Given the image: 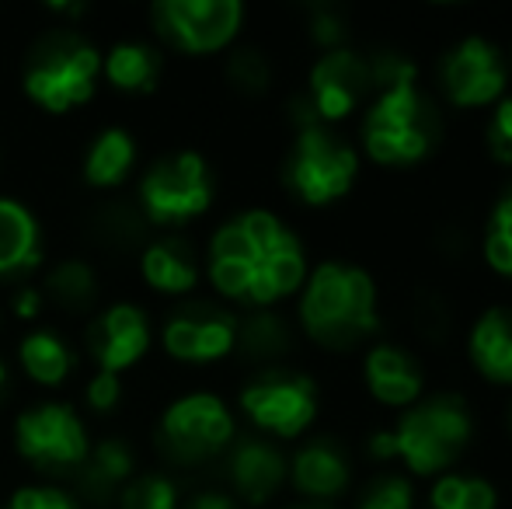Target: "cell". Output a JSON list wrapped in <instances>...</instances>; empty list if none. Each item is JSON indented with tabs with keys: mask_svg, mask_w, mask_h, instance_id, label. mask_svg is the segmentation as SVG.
<instances>
[{
	"mask_svg": "<svg viewBox=\"0 0 512 509\" xmlns=\"http://www.w3.org/2000/svg\"><path fill=\"white\" fill-rule=\"evenodd\" d=\"M84 346L95 360V370H108L119 377L129 374L154 346L150 314L133 300L105 304L102 311L91 314L88 328H84Z\"/></svg>",
	"mask_w": 512,
	"mask_h": 509,
	"instance_id": "obj_15",
	"label": "cell"
},
{
	"mask_svg": "<svg viewBox=\"0 0 512 509\" xmlns=\"http://www.w3.org/2000/svg\"><path fill=\"white\" fill-rule=\"evenodd\" d=\"M140 161V147H136V136L126 126H105L91 136L88 150L81 157V178L84 185L98 192L122 189L129 182V175L136 171Z\"/></svg>",
	"mask_w": 512,
	"mask_h": 509,
	"instance_id": "obj_23",
	"label": "cell"
},
{
	"mask_svg": "<svg viewBox=\"0 0 512 509\" xmlns=\"http://www.w3.org/2000/svg\"><path fill=\"white\" fill-rule=\"evenodd\" d=\"M286 189L304 206H331L352 192L359 178V154L331 126L300 123L283 164Z\"/></svg>",
	"mask_w": 512,
	"mask_h": 509,
	"instance_id": "obj_7",
	"label": "cell"
},
{
	"mask_svg": "<svg viewBox=\"0 0 512 509\" xmlns=\"http://www.w3.org/2000/svg\"><path fill=\"white\" fill-rule=\"evenodd\" d=\"M7 387H11V367H7V363L0 360V398L7 394Z\"/></svg>",
	"mask_w": 512,
	"mask_h": 509,
	"instance_id": "obj_41",
	"label": "cell"
},
{
	"mask_svg": "<svg viewBox=\"0 0 512 509\" xmlns=\"http://www.w3.org/2000/svg\"><path fill=\"white\" fill-rule=\"evenodd\" d=\"M178 509H241V506H237V499L230 496V492L203 489V492H196V496L182 499V506H178Z\"/></svg>",
	"mask_w": 512,
	"mask_h": 509,
	"instance_id": "obj_39",
	"label": "cell"
},
{
	"mask_svg": "<svg viewBox=\"0 0 512 509\" xmlns=\"http://www.w3.org/2000/svg\"><path fill=\"white\" fill-rule=\"evenodd\" d=\"M363 384L380 405L411 408L425 391V370L415 353L394 342H377L363 360Z\"/></svg>",
	"mask_w": 512,
	"mask_h": 509,
	"instance_id": "obj_20",
	"label": "cell"
},
{
	"mask_svg": "<svg viewBox=\"0 0 512 509\" xmlns=\"http://www.w3.org/2000/svg\"><path fill=\"white\" fill-rule=\"evenodd\" d=\"M297 318L310 342L345 353L380 328L377 283L363 265L335 258L314 265L300 290Z\"/></svg>",
	"mask_w": 512,
	"mask_h": 509,
	"instance_id": "obj_3",
	"label": "cell"
},
{
	"mask_svg": "<svg viewBox=\"0 0 512 509\" xmlns=\"http://www.w3.org/2000/svg\"><path fill=\"white\" fill-rule=\"evenodd\" d=\"M230 496L244 506H265L290 482V457L276 440L265 436H237L227 450Z\"/></svg>",
	"mask_w": 512,
	"mask_h": 509,
	"instance_id": "obj_16",
	"label": "cell"
},
{
	"mask_svg": "<svg viewBox=\"0 0 512 509\" xmlns=\"http://www.w3.org/2000/svg\"><path fill=\"white\" fill-rule=\"evenodd\" d=\"M304 241L272 210H241L206 241L203 276L223 304L272 311L307 283Z\"/></svg>",
	"mask_w": 512,
	"mask_h": 509,
	"instance_id": "obj_1",
	"label": "cell"
},
{
	"mask_svg": "<svg viewBox=\"0 0 512 509\" xmlns=\"http://www.w3.org/2000/svg\"><path fill=\"white\" fill-rule=\"evenodd\" d=\"M290 485L310 503H328L345 496L352 485V461L342 443L317 436L307 440L297 454L290 457Z\"/></svg>",
	"mask_w": 512,
	"mask_h": 509,
	"instance_id": "obj_17",
	"label": "cell"
},
{
	"mask_svg": "<svg viewBox=\"0 0 512 509\" xmlns=\"http://www.w3.org/2000/svg\"><path fill=\"white\" fill-rule=\"evenodd\" d=\"M140 276L161 297H192L203 283V258L182 234H161L140 252Z\"/></svg>",
	"mask_w": 512,
	"mask_h": 509,
	"instance_id": "obj_18",
	"label": "cell"
},
{
	"mask_svg": "<svg viewBox=\"0 0 512 509\" xmlns=\"http://www.w3.org/2000/svg\"><path fill=\"white\" fill-rule=\"evenodd\" d=\"M227 84L241 95H265L272 84V60L258 46H237L227 56Z\"/></svg>",
	"mask_w": 512,
	"mask_h": 509,
	"instance_id": "obj_31",
	"label": "cell"
},
{
	"mask_svg": "<svg viewBox=\"0 0 512 509\" xmlns=\"http://www.w3.org/2000/svg\"><path fill=\"white\" fill-rule=\"evenodd\" d=\"M154 35L182 56H216L241 35V0H157L150 7Z\"/></svg>",
	"mask_w": 512,
	"mask_h": 509,
	"instance_id": "obj_11",
	"label": "cell"
},
{
	"mask_svg": "<svg viewBox=\"0 0 512 509\" xmlns=\"http://www.w3.org/2000/svg\"><path fill=\"white\" fill-rule=\"evenodd\" d=\"M307 32H310V39H314V46H321L324 53H331V49L345 46L349 28H345V18L335 11V7H314Z\"/></svg>",
	"mask_w": 512,
	"mask_h": 509,
	"instance_id": "obj_37",
	"label": "cell"
},
{
	"mask_svg": "<svg viewBox=\"0 0 512 509\" xmlns=\"http://www.w3.org/2000/svg\"><path fill=\"white\" fill-rule=\"evenodd\" d=\"M411 321L425 339H443L446 328H450V311L436 293H418L415 307H411Z\"/></svg>",
	"mask_w": 512,
	"mask_h": 509,
	"instance_id": "obj_36",
	"label": "cell"
},
{
	"mask_svg": "<svg viewBox=\"0 0 512 509\" xmlns=\"http://www.w3.org/2000/svg\"><path fill=\"white\" fill-rule=\"evenodd\" d=\"M39 290L46 307H56L63 314H91L102 297V279L88 258H60L46 269Z\"/></svg>",
	"mask_w": 512,
	"mask_h": 509,
	"instance_id": "obj_26",
	"label": "cell"
},
{
	"mask_svg": "<svg viewBox=\"0 0 512 509\" xmlns=\"http://www.w3.org/2000/svg\"><path fill=\"white\" fill-rule=\"evenodd\" d=\"M356 509H415V485L398 471L377 475L359 492Z\"/></svg>",
	"mask_w": 512,
	"mask_h": 509,
	"instance_id": "obj_32",
	"label": "cell"
},
{
	"mask_svg": "<svg viewBox=\"0 0 512 509\" xmlns=\"http://www.w3.org/2000/svg\"><path fill=\"white\" fill-rule=\"evenodd\" d=\"M216 196L213 168L199 150H171L157 157L136 182V210L157 231H178L206 217Z\"/></svg>",
	"mask_w": 512,
	"mask_h": 509,
	"instance_id": "obj_6",
	"label": "cell"
},
{
	"mask_svg": "<svg viewBox=\"0 0 512 509\" xmlns=\"http://www.w3.org/2000/svg\"><path fill=\"white\" fill-rule=\"evenodd\" d=\"M293 346V332L276 311H251L237 321V356L258 363V367H276Z\"/></svg>",
	"mask_w": 512,
	"mask_h": 509,
	"instance_id": "obj_27",
	"label": "cell"
},
{
	"mask_svg": "<svg viewBox=\"0 0 512 509\" xmlns=\"http://www.w3.org/2000/svg\"><path fill=\"white\" fill-rule=\"evenodd\" d=\"M14 360H18V370L28 381L35 387H46V391L63 387L77 370L74 346L56 328H32L28 335H21Z\"/></svg>",
	"mask_w": 512,
	"mask_h": 509,
	"instance_id": "obj_25",
	"label": "cell"
},
{
	"mask_svg": "<svg viewBox=\"0 0 512 509\" xmlns=\"http://www.w3.org/2000/svg\"><path fill=\"white\" fill-rule=\"evenodd\" d=\"M46 258V238L32 206L14 196H0V283H21L39 272Z\"/></svg>",
	"mask_w": 512,
	"mask_h": 509,
	"instance_id": "obj_21",
	"label": "cell"
},
{
	"mask_svg": "<svg viewBox=\"0 0 512 509\" xmlns=\"http://www.w3.org/2000/svg\"><path fill=\"white\" fill-rule=\"evenodd\" d=\"M485 143L492 161L502 168H512V95L492 105V119L485 126Z\"/></svg>",
	"mask_w": 512,
	"mask_h": 509,
	"instance_id": "obj_34",
	"label": "cell"
},
{
	"mask_svg": "<svg viewBox=\"0 0 512 509\" xmlns=\"http://www.w3.org/2000/svg\"><path fill=\"white\" fill-rule=\"evenodd\" d=\"M509 67L485 35H467L439 60V88L457 109H488L506 98Z\"/></svg>",
	"mask_w": 512,
	"mask_h": 509,
	"instance_id": "obj_13",
	"label": "cell"
},
{
	"mask_svg": "<svg viewBox=\"0 0 512 509\" xmlns=\"http://www.w3.org/2000/svg\"><path fill=\"white\" fill-rule=\"evenodd\" d=\"M373 88L377 98L359 126L366 157L380 168H411L425 161L439 143V112L418 88L415 67L398 56H384L373 63Z\"/></svg>",
	"mask_w": 512,
	"mask_h": 509,
	"instance_id": "obj_2",
	"label": "cell"
},
{
	"mask_svg": "<svg viewBox=\"0 0 512 509\" xmlns=\"http://www.w3.org/2000/svg\"><path fill=\"white\" fill-rule=\"evenodd\" d=\"M140 471V457H136L133 440L126 436H105V440L91 443L88 461L77 471V503L81 506H108L119 499L129 478Z\"/></svg>",
	"mask_w": 512,
	"mask_h": 509,
	"instance_id": "obj_19",
	"label": "cell"
},
{
	"mask_svg": "<svg viewBox=\"0 0 512 509\" xmlns=\"http://www.w3.org/2000/svg\"><path fill=\"white\" fill-rule=\"evenodd\" d=\"M102 84V49L60 25L39 35L21 67V91L46 116H70L88 105Z\"/></svg>",
	"mask_w": 512,
	"mask_h": 509,
	"instance_id": "obj_5",
	"label": "cell"
},
{
	"mask_svg": "<svg viewBox=\"0 0 512 509\" xmlns=\"http://www.w3.org/2000/svg\"><path fill=\"white\" fill-rule=\"evenodd\" d=\"M91 433L70 401L46 398L21 408L14 419V450L42 475H77L91 454Z\"/></svg>",
	"mask_w": 512,
	"mask_h": 509,
	"instance_id": "obj_8",
	"label": "cell"
},
{
	"mask_svg": "<svg viewBox=\"0 0 512 509\" xmlns=\"http://www.w3.org/2000/svg\"><path fill=\"white\" fill-rule=\"evenodd\" d=\"M4 509H84L77 503V496L70 489H60V485H21L7 496Z\"/></svg>",
	"mask_w": 512,
	"mask_h": 509,
	"instance_id": "obj_33",
	"label": "cell"
},
{
	"mask_svg": "<svg viewBox=\"0 0 512 509\" xmlns=\"http://www.w3.org/2000/svg\"><path fill=\"white\" fill-rule=\"evenodd\" d=\"M467 356L488 384H512V307L499 304L481 311L467 339Z\"/></svg>",
	"mask_w": 512,
	"mask_h": 509,
	"instance_id": "obj_24",
	"label": "cell"
},
{
	"mask_svg": "<svg viewBox=\"0 0 512 509\" xmlns=\"http://www.w3.org/2000/svg\"><path fill=\"white\" fill-rule=\"evenodd\" d=\"M46 11L49 14H56V18H67V21H77V18H84V14H88V4H74V0H60V4H56V0H49L46 4Z\"/></svg>",
	"mask_w": 512,
	"mask_h": 509,
	"instance_id": "obj_40",
	"label": "cell"
},
{
	"mask_svg": "<svg viewBox=\"0 0 512 509\" xmlns=\"http://www.w3.org/2000/svg\"><path fill=\"white\" fill-rule=\"evenodd\" d=\"M237 440V419L213 391H189L168 401L157 419V447L175 464H206Z\"/></svg>",
	"mask_w": 512,
	"mask_h": 509,
	"instance_id": "obj_10",
	"label": "cell"
},
{
	"mask_svg": "<svg viewBox=\"0 0 512 509\" xmlns=\"http://www.w3.org/2000/svg\"><path fill=\"white\" fill-rule=\"evenodd\" d=\"M237 321H241V314L230 311L220 300L192 297L182 300L164 318L154 339L161 342L164 356L182 363V367H213V363L234 356Z\"/></svg>",
	"mask_w": 512,
	"mask_h": 509,
	"instance_id": "obj_12",
	"label": "cell"
},
{
	"mask_svg": "<svg viewBox=\"0 0 512 509\" xmlns=\"http://www.w3.org/2000/svg\"><path fill=\"white\" fill-rule=\"evenodd\" d=\"M164 77V49L147 39H122L102 53V81L119 95H154Z\"/></svg>",
	"mask_w": 512,
	"mask_h": 509,
	"instance_id": "obj_22",
	"label": "cell"
},
{
	"mask_svg": "<svg viewBox=\"0 0 512 509\" xmlns=\"http://www.w3.org/2000/svg\"><path fill=\"white\" fill-rule=\"evenodd\" d=\"M286 509H335V506H328V503H293Z\"/></svg>",
	"mask_w": 512,
	"mask_h": 509,
	"instance_id": "obj_42",
	"label": "cell"
},
{
	"mask_svg": "<svg viewBox=\"0 0 512 509\" xmlns=\"http://www.w3.org/2000/svg\"><path fill=\"white\" fill-rule=\"evenodd\" d=\"M429 509H499V489L481 475H443L429 492Z\"/></svg>",
	"mask_w": 512,
	"mask_h": 509,
	"instance_id": "obj_28",
	"label": "cell"
},
{
	"mask_svg": "<svg viewBox=\"0 0 512 509\" xmlns=\"http://www.w3.org/2000/svg\"><path fill=\"white\" fill-rule=\"evenodd\" d=\"M481 255H485L488 269L512 279V189L495 199L485 241H481Z\"/></svg>",
	"mask_w": 512,
	"mask_h": 509,
	"instance_id": "obj_30",
	"label": "cell"
},
{
	"mask_svg": "<svg viewBox=\"0 0 512 509\" xmlns=\"http://www.w3.org/2000/svg\"><path fill=\"white\" fill-rule=\"evenodd\" d=\"M474 436V415L453 391L418 398L391 429L370 436V454L405 464L415 478H432L464 457Z\"/></svg>",
	"mask_w": 512,
	"mask_h": 509,
	"instance_id": "obj_4",
	"label": "cell"
},
{
	"mask_svg": "<svg viewBox=\"0 0 512 509\" xmlns=\"http://www.w3.org/2000/svg\"><path fill=\"white\" fill-rule=\"evenodd\" d=\"M506 422H509V436H512V405H509V415H506Z\"/></svg>",
	"mask_w": 512,
	"mask_h": 509,
	"instance_id": "obj_43",
	"label": "cell"
},
{
	"mask_svg": "<svg viewBox=\"0 0 512 509\" xmlns=\"http://www.w3.org/2000/svg\"><path fill=\"white\" fill-rule=\"evenodd\" d=\"M244 419L258 429L265 440H297L304 436L317 419L321 408V391L317 381L300 370L265 367L237 391Z\"/></svg>",
	"mask_w": 512,
	"mask_h": 509,
	"instance_id": "obj_9",
	"label": "cell"
},
{
	"mask_svg": "<svg viewBox=\"0 0 512 509\" xmlns=\"http://www.w3.org/2000/svg\"><path fill=\"white\" fill-rule=\"evenodd\" d=\"M122 377L119 374H108V370H95V374L84 381V405L91 408L95 415H108L122 405Z\"/></svg>",
	"mask_w": 512,
	"mask_h": 509,
	"instance_id": "obj_35",
	"label": "cell"
},
{
	"mask_svg": "<svg viewBox=\"0 0 512 509\" xmlns=\"http://www.w3.org/2000/svg\"><path fill=\"white\" fill-rule=\"evenodd\" d=\"M11 311L18 321H35L42 311H46V300H42V290L32 283H21L11 297Z\"/></svg>",
	"mask_w": 512,
	"mask_h": 509,
	"instance_id": "obj_38",
	"label": "cell"
},
{
	"mask_svg": "<svg viewBox=\"0 0 512 509\" xmlns=\"http://www.w3.org/2000/svg\"><path fill=\"white\" fill-rule=\"evenodd\" d=\"M370 91H373V67L356 49L342 46V49H331V53H321L314 60V67L307 74L304 102L310 105L317 123L335 126L342 119H349Z\"/></svg>",
	"mask_w": 512,
	"mask_h": 509,
	"instance_id": "obj_14",
	"label": "cell"
},
{
	"mask_svg": "<svg viewBox=\"0 0 512 509\" xmlns=\"http://www.w3.org/2000/svg\"><path fill=\"white\" fill-rule=\"evenodd\" d=\"M119 509H178L182 489L168 471H136L115 499Z\"/></svg>",
	"mask_w": 512,
	"mask_h": 509,
	"instance_id": "obj_29",
	"label": "cell"
}]
</instances>
